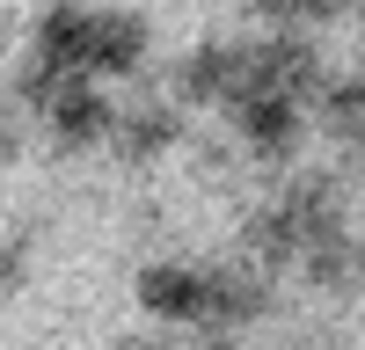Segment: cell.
<instances>
[{"mask_svg":"<svg viewBox=\"0 0 365 350\" xmlns=\"http://www.w3.org/2000/svg\"><path fill=\"white\" fill-rule=\"evenodd\" d=\"M44 117H51V132L66 139V146H88V139H110L117 132V110H110V95H103L96 80H66L44 102Z\"/></svg>","mask_w":365,"mask_h":350,"instance_id":"1","label":"cell"},{"mask_svg":"<svg viewBox=\"0 0 365 350\" xmlns=\"http://www.w3.org/2000/svg\"><path fill=\"white\" fill-rule=\"evenodd\" d=\"M234 117H241V139H249L256 154H285V146L299 139V102L278 95V88H241Z\"/></svg>","mask_w":365,"mask_h":350,"instance_id":"2","label":"cell"},{"mask_svg":"<svg viewBox=\"0 0 365 350\" xmlns=\"http://www.w3.org/2000/svg\"><path fill=\"white\" fill-rule=\"evenodd\" d=\"M139 307L154 321H205V270H182V262L139 270Z\"/></svg>","mask_w":365,"mask_h":350,"instance_id":"3","label":"cell"},{"mask_svg":"<svg viewBox=\"0 0 365 350\" xmlns=\"http://www.w3.org/2000/svg\"><path fill=\"white\" fill-rule=\"evenodd\" d=\"M146 51V29L132 15H96V29H88V73H132Z\"/></svg>","mask_w":365,"mask_h":350,"instance_id":"4","label":"cell"},{"mask_svg":"<svg viewBox=\"0 0 365 350\" xmlns=\"http://www.w3.org/2000/svg\"><path fill=\"white\" fill-rule=\"evenodd\" d=\"M241 66H249V58H241L234 44H205V51H190L182 88H190V95H234V88H241Z\"/></svg>","mask_w":365,"mask_h":350,"instance_id":"5","label":"cell"},{"mask_svg":"<svg viewBox=\"0 0 365 350\" xmlns=\"http://www.w3.org/2000/svg\"><path fill=\"white\" fill-rule=\"evenodd\" d=\"M175 139V110H132L125 117V154H161Z\"/></svg>","mask_w":365,"mask_h":350,"instance_id":"6","label":"cell"},{"mask_svg":"<svg viewBox=\"0 0 365 350\" xmlns=\"http://www.w3.org/2000/svg\"><path fill=\"white\" fill-rule=\"evenodd\" d=\"M110 350H161V343H146V336H117Z\"/></svg>","mask_w":365,"mask_h":350,"instance_id":"7","label":"cell"}]
</instances>
